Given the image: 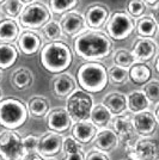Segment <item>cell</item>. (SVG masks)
Here are the masks:
<instances>
[{"label":"cell","instance_id":"obj_43","mask_svg":"<svg viewBox=\"0 0 159 160\" xmlns=\"http://www.w3.org/2000/svg\"><path fill=\"white\" fill-rule=\"evenodd\" d=\"M153 67H154V71L159 74V54L158 55H156V58H154V63H153Z\"/></svg>","mask_w":159,"mask_h":160},{"label":"cell","instance_id":"obj_13","mask_svg":"<svg viewBox=\"0 0 159 160\" xmlns=\"http://www.w3.org/2000/svg\"><path fill=\"white\" fill-rule=\"evenodd\" d=\"M62 142H64V136L60 133L50 130L40 136L37 152L44 159L53 158L62 151Z\"/></svg>","mask_w":159,"mask_h":160},{"label":"cell","instance_id":"obj_35","mask_svg":"<svg viewBox=\"0 0 159 160\" xmlns=\"http://www.w3.org/2000/svg\"><path fill=\"white\" fill-rule=\"evenodd\" d=\"M134 62H135V59L133 56L132 52L127 49H119L114 54V63L117 66L129 68Z\"/></svg>","mask_w":159,"mask_h":160},{"label":"cell","instance_id":"obj_15","mask_svg":"<svg viewBox=\"0 0 159 160\" xmlns=\"http://www.w3.org/2000/svg\"><path fill=\"white\" fill-rule=\"evenodd\" d=\"M158 53V44L148 37H139L133 44L132 54L135 62H150Z\"/></svg>","mask_w":159,"mask_h":160},{"label":"cell","instance_id":"obj_11","mask_svg":"<svg viewBox=\"0 0 159 160\" xmlns=\"http://www.w3.org/2000/svg\"><path fill=\"white\" fill-rule=\"evenodd\" d=\"M60 25L64 35L69 38L77 37L78 35L84 32L87 28L85 17L79 12H77L75 10L62 14L60 18Z\"/></svg>","mask_w":159,"mask_h":160},{"label":"cell","instance_id":"obj_22","mask_svg":"<svg viewBox=\"0 0 159 160\" xmlns=\"http://www.w3.org/2000/svg\"><path fill=\"white\" fill-rule=\"evenodd\" d=\"M129 80L135 85H145L152 79V69L147 62H134L128 68Z\"/></svg>","mask_w":159,"mask_h":160},{"label":"cell","instance_id":"obj_32","mask_svg":"<svg viewBox=\"0 0 159 160\" xmlns=\"http://www.w3.org/2000/svg\"><path fill=\"white\" fill-rule=\"evenodd\" d=\"M108 77L113 84L122 85V84H126L129 80V72H128V68L113 65L108 69Z\"/></svg>","mask_w":159,"mask_h":160},{"label":"cell","instance_id":"obj_42","mask_svg":"<svg viewBox=\"0 0 159 160\" xmlns=\"http://www.w3.org/2000/svg\"><path fill=\"white\" fill-rule=\"evenodd\" d=\"M153 17V19L156 20V23L158 24L159 27V4H157L156 6H153L152 8V14H151Z\"/></svg>","mask_w":159,"mask_h":160},{"label":"cell","instance_id":"obj_33","mask_svg":"<svg viewBox=\"0 0 159 160\" xmlns=\"http://www.w3.org/2000/svg\"><path fill=\"white\" fill-rule=\"evenodd\" d=\"M23 8H24V2L22 0H6L1 5V10L4 14L8 18H13V19L19 17Z\"/></svg>","mask_w":159,"mask_h":160},{"label":"cell","instance_id":"obj_24","mask_svg":"<svg viewBox=\"0 0 159 160\" xmlns=\"http://www.w3.org/2000/svg\"><path fill=\"white\" fill-rule=\"evenodd\" d=\"M103 104L110 110V112L113 113L114 116L126 112L128 110L127 96L121 92H111L108 96H105Z\"/></svg>","mask_w":159,"mask_h":160},{"label":"cell","instance_id":"obj_7","mask_svg":"<svg viewBox=\"0 0 159 160\" xmlns=\"http://www.w3.org/2000/svg\"><path fill=\"white\" fill-rule=\"evenodd\" d=\"M52 20L50 8L40 1H33L23 8L18 17V23L22 28L29 30H38Z\"/></svg>","mask_w":159,"mask_h":160},{"label":"cell","instance_id":"obj_45","mask_svg":"<svg viewBox=\"0 0 159 160\" xmlns=\"http://www.w3.org/2000/svg\"><path fill=\"white\" fill-rule=\"evenodd\" d=\"M154 115H156V117H157V120H158L159 122V103L158 104H156V108H154Z\"/></svg>","mask_w":159,"mask_h":160},{"label":"cell","instance_id":"obj_21","mask_svg":"<svg viewBox=\"0 0 159 160\" xmlns=\"http://www.w3.org/2000/svg\"><path fill=\"white\" fill-rule=\"evenodd\" d=\"M20 33L19 23L13 18H3L0 20V42L13 43Z\"/></svg>","mask_w":159,"mask_h":160},{"label":"cell","instance_id":"obj_20","mask_svg":"<svg viewBox=\"0 0 159 160\" xmlns=\"http://www.w3.org/2000/svg\"><path fill=\"white\" fill-rule=\"evenodd\" d=\"M120 140L117 134L114 132L111 128H102L98 129V132L96 134L95 139H93V145L96 147V149H100L103 152H110L115 149L119 146Z\"/></svg>","mask_w":159,"mask_h":160},{"label":"cell","instance_id":"obj_8","mask_svg":"<svg viewBox=\"0 0 159 160\" xmlns=\"http://www.w3.org/2000/svg\"><path fill=\"white\" fill-rule=\"evenodd\" d=\"M25 149L19 133L5 129L0 133V158L3 160H24Z\"/></svg>","mask_w":159,"mask_h":160},{"label":"cell","instance_id":"obj_50","mask_svg":"<svg viewBox=\"0 0 159 160\" xmlns=\"http://www.w3.org/2000/svg\"><path fill=\"white\" fill-rule=\"evenodd\" d=\"M1 78H3V71L0 69V80H1Z\"/></svg>","mask_w":159,"mask_h":160},{"label":"cell","instance_id":"obj_19","mask_svg":"<svg viewBox=\"0 0 159 160\" xmlns=\"http://www.w3.org/2000/svg\"><path fill=\"white\" fill-rule=\"evenodd\" d=\"M71 128H72L71 129L72 136L83 145L92 142L96 134L98 132V128L96 127L90 120L77 121L73 123Z\"/></svg>","mask_w":159,"mask_h":160},{"label":"cell","instance_id":"obj_40","mask_svg":"<svg viewBox=\"0 0 159 160\" xmlns=\"http://www.w3.org/2000/svg\"><path fill=\"white\" fill-rule=\"evenodd\" d=\"M85 158H86V155L84 153V151H79L75 153L65 154L64 160H85Z\"/></svg>","mask_w":159,"mask_h":160},{"label":"cell","instance_id":"obj_23","mask_svg":"<svg viewBox=\"0 0 159 160\" xmlns=\"http://www.w3.org/2000/svg\"><path fill=\"white\" fill-rule=\"evenodd\" d=\"M19 58V49L13 43L0 42V69L5 71L13 66Z\"/></svg>","mask_w":159,"mask_h":160},{"label":"cell","instance_id":"obj_1","mask_svg":"<svg viewBox=\"0 0 159 160\" xmlns=\"http://www.w3.org/2000/svg\"><path fill=\"white\" fill-rule=\"evenodd\" d=\"M73 52L85 61H100L110 56L114 42L100 30H85L73 40Z\"/></svg>","mask_w":159,"mask_h":160},{"label":"cell","instance_id":"obj_38","mask_svg":"<svg viewBox=\"0 0 159 160\" xmlns=\"http://www.w3.org/2000/svg\"><path fill=\"white\" fill-rule=\"evenodd\" d=\"M38 141H40V138L33 134H28L25 138H23V146L25 149V153L30 154L37 152Z\"/></svg>","mask_w":159,"mask_h":160},{"label":"cell","instance_id":"obj_26","mask_svg":"<svg viewBox=\"0 0 159 160\" xmlns=\"http://www.w3.org/2000/svg\"><path fill=\"white\" fill-rule=\"evenodd\" d=\"M159 27L153 19L152 16H142L138 18L135 25V32L139 37H148L153 38L158 33Z\"/></svg>","mask_w":159,"mask_h":160},{"label":"cell","instance_id":"obj_34","mask_svg":"<svg viewBox=\"0 0 159 160\" xmlns=\"http://www.w3.org/2000/svg\"><path fill=\"white\" fill-rule=\"evenodd\" d=\"M147 5L144 0H128L126 4V11L132 16L134 19L145 16Z\"/></svg>","mask_w":159,"mask_h":160},{"label":"cell","instance_id":"obj_25","mask_svg":"<svg viewBox=\"0 0 159 160\" xmlns=\"http://www.w3.org/2000/svg\"><path fill=\"white\" fill-rule=\"evenodd\" d=\"M128 110L133 113H138L141 111L148 110L151 107V102L147 98L145 92L141 91H133L127 96Z\"/></svg>","mask_w":159,"mask_h":160},{"label":"cell","instance_id":"obj_51","mask_svg":"<svg viewBox=\"0 0 159 160\" xmlns=\"http://www.w3.org/2000/svg\"><path fill=\"white\" fill-rule=\"evenodd\" d=\"M5 1H6V0H0V5H3V4L5 2Z\"/></svg>","mask_w":159,"mask_h":160},{"label":"cell","instance_id":"obj_39","mask_svg":"<svg viewBox=\"0 0 159 160\" xmlns=\"http://www.w3.org/2000/svg\"><path fill=\"white\" fill-rule=\"evenodd\" d=\"M85 160H110L109 159V155L106 154V152L100 151V149H95L91 151L86 154V158Z\"/></svg>","mask_w":159,"mask_h":160},{"label":"cell","instance_id":"obj_27","mask_svg":"<svg viewBox=\"0 0 159 160\" xmlns=\"http://www.w3.org/2000/svg\"><path fill=\"white\" fill-rule=\"evenodd\" d=\"M113 116L114 115L110 112V110L103 103H100V104H97L93 107L91 116H90V121L98 129H102V128H106L111 123Z\"/></svg>","mask_w":159,"mask_h":160},{"label":"cell","instance_id":"obj_10","mask_svg":"<svg viewBox=\"0 0 159 160\" xmlns=\"http://www.w3.org/2000/svg\"><path fill=\"white\" fill-rule=\"evenodd\" d=\"M129 160H151L159 152V141L150 136H142L132 146L126 148Z\"/></svg>","mask_w":159,"mask_h":160},{"label":"cell","instance_id":"obj_18","mask_svg":"<svg viewBox=\"0 0 159 160\" xmlns=\"http://www.w3.org/2000/svg\"><path fill=\"white\" fill-rule=\"evenodd\" d=\"M77 86H78L77 80L66 72L56 74L52 81L53 93L59 98H67L77 88Z\"/></svg>","mask_w":159,"mask_h":160},{"label":"cell","instance_id":"obj_2","mask_svg":"<svg viewBox=\"0 0 159 160\" xmlns=\"http://www.w3.org/2000/svg\"><path fill=\"white\" fill-rule=\"evenodd\" d=\"M74 52L61 40L47 42L40 50V62L47 72L59 74L66 72L73 63Z\"/></svg>","mask_w":159,"mask_h":160},{"label":"cell","instance_id":"obj_16","mask_svg":"<svg viewBox=\"0 0 159 160\" xmlns=\"http://www.w3.org/2000/svg\"><path fill=\"white\" fill-rule=\"evenodd\" d=\"M17 47L22 54L27 56H33L38 53L42 48V37L35 30L25 29L18 36Z\"/></svg>","mask_w":159,"mask_h":160},{"label":"cell","instance_id":"obj_41","mask_svg":"<svg viewBox=\"0 0 159 160\" xmlns=\"http://www.w3.org/2000/svg\"><path fill=\"white\" fill-rule=\"evenodd\" d=\"M24 160H44V158H43L38 152H35V153L27 154Z\"/></svg>","mask_w":159,"mask_h":160},{"label":"cell","instance_id":"obj_14","mask_svg":"<svg viewBox=\"0 0 159 160\" xmlns=\"http://www.w3.org/2000/svg\"><path fill=\"white\" fill-rule=\"evenodd\" d=\"M133 123H134L135 132L139 136H152L157 132L159 126V122L154 112L150 110L134 113Z\"/></svg>","mask_w":159,"mask_h":160},{"label":"cell","instance_id":"obj_36","mask_svg":"<svg viewBox=\"0 0 159 160\" xmlns=\"http://www.w3.org/2000/svg\"><path fill=\"white\" fill-rule=\"evenodd\" d=\"M142 91L145 92L147 98L150 99L151 104H158L159 103V80H150L146 82Z\"/></svg>","mask_w":159,"mask_h":160},{"label":"cell","instance_id":"obj_44","mask_svg":"<svg viewBox=\"0 0 159 160\" xmlns=\"http://www.w3.org/2000/svg\"><path fill=\"white\" fill-rule=\"evenodd\" d=\"M146 2V5H148V6H156L157 4H159V0H144Z\"/></svg>","mask_w":159,"mask_h":160},{"label":"cell","instance_id":"obj_3","mask_svg":"<svg viewBox=\"0 0 159 160\" xmlns=\"http://www.w3.org/2000/svg\"><path fill=\"white\" fill-rule=\"evenodd\" d=\"M78 86L90 93L102 92L109 82L108 69L98 61H86L77 71Z\"/></svg>","mask_w":159,"mask_h":160},{"label":"cell","instance_id":"obj_5","mask_svg":"<svg viewBox=\"0 0 159 160\" xmlns=\"http://www.w3.org/2000/svg\"><path fill=\"white\" fill-rule=\"evenodd\" d=\"M135 19L127 11H115L106 22L105 32L113 41H123L131 37L135 31Z\"/></svg>","mask_w":159,"mask_h":160},{"label":"cell","instance_id":"obj_4","mask_svg":"<svg viewBox=\"0 0 159 160\" xmlns=\"http://www.w3.org/2000/svg\"><path fill=\"white\" fill-rule=\"evenodd\" d=\"M29 117L28 105L19 98L7 97L0 100V126L14 130L22 127Z\"/></svg>","mask_w":159,"mask_h":160},{"label":"cell","instance_id":"obj_37","mask_svg":"<svg viewBox=\"0 0 159 160\" xmlns=\"http://www.w3.org/2000/svg\"><path fill=\"white\" fill-rule=\"evenodd\" d=\"M62 151L65 154L75 153L83 151V143H80L77 139H74L73 136H68V138H64V142H62Z\"/></svg>","mask_w":159,"mask_h":160},{"label":"cell","instance_id":"obj_31","mask_svg":"<svg viewBox=\"0 0 159 160\" xmlns=\"http://www.w3.org/2000/svg\"><path fill=\"white\" fill-rule=\"evenodd\" d=\"M80 0H49V8L54 14L62 16L66 12L75 10Z\"/></svg>","mask_w":159,"mask_h":160},{"label":"cell","instance_id":"obj_46","mask_svg":"<svg viewBox=\"0 0 159 160\" xmlns=\"http://www.w3.org/2000/svg\"><path fill=\"white\" fill-rule=\"evenodd\" d=\"M22 1H23V2H24V4H30V2H33V1H35V0H22Z\"/></svg>","mask_w":159,"mask_h":160},{"label":"cell","instance_id":"obj_9","mask_svg":"<svg viewBox=\"0 0 159 160\" xmlns=\"http://www.w3.org/2000/svg\"><path fill=\"white\" fill-rule=\"evenodd\" d=\"M133 112H123L116 115L111 120V129H113L115 133L117 134L119 136L120 142L126 147L132 146L133 143L136 141V136L138 134L135 132V128H134V123H133Z\"/></svg>","mask_w":159,"mask_h":160},{"label":"cell","instance_id":"obj_30","mask_svg":"<svg viewBox=\"0 0 159 160\" xmlns=\"http://www.w3.org/2000/svg\"><path fill=\"white\" fill-rule=\"evenodd\" d=\"M40 30L42 37L48 42L61 40V37L64 35L60 22H58V20H49L44 27L41 28Z\"/></svg>","mask_w":159,"mask_h":160},{"label":"cell","instance_id":"obj_29","mask_svg":"<svg viewBox=\"0 0 159 160\" xmlns=\"http://www.w3.org/2000/svg\"><path fill=\"white\" fill-rule=\"evenodd\" d=\"M28 109H29V113L33 116V117H44L50 111V104L46 97L43 96H33L29 103H28Z\"/></svg>","mask_w":159,"mask_h":160},{"label":"cell","instance_id":"obj_47","mask_svg":"<svg viewBox=\"0 0 159 160\" xmlns=\"http://www.w3.org/2000/svg\"><path fill=\"white\" fill-rule=\"evenodd\" d=\"M151 160H159V152L157 154H156V155H154V157H153V158Z\"/></svg>","mask_w":159,"mask_h":160},{"label":"cell","instance_id":"obj_6","mask_svg":"<svg viewBox=\"0 0 159 160\" xmlns=\"http://www.w3.org/2000/svg\"><path fill=\"white\" fill-rule=\"evenodd\" d=\"M93 107L95 104H93L92 94L80 87L75 88L67 97L66 109L69 116L72 117L73 122L90 120Z\"/></svg>","mask_w":159,"mask_h":160},{"label":"cell","instance_id":"obj_49","mask_svg":"<svg viewBox=\"0 0 159 160\" xmlns=\"http://www.w3.org/2000/svg\"><path fill=\"white\" fill-rule=\"evenodd\" d=\"M3 99V90H1V87H0V100Z\"/></svg>","mask_w":159,"mask_h":160},{"label":"cell","instance_id":"obj_12","mask_svg":"<svg viewBox=\"0 0 159 160\" xmlns=\"http://www.w3.org/2000/svg\"><path fill=\"white\" fill-rule=\"evenodd\" d=\"M110 8L105 4L96 2L85 10V22L86 27L91 30H100L105 27L106 22L110 17Z\"/></svg>","mask_w":159,"mask_h":160},{"label":"cell","instance_id":"obj_48","mask_svg":"<svg viewBox=\"0 0 159 160\" xmlns=\"http://www.w3.org/2000/svg\"><path fill=\"white\" fill-rule=\"evenodd\" d=\"M4 18V12H3V10L0 8V20Z\"/></svg>","mask_w":159,"mask_h":160},{"label":"cell","instance_id":"obj_28","mask_svg":"<svg viewBox=\"0 0 159 160\" xmlns=\"http://www.w3.org/2000/svg\"><path fill=\"white\" fill-rule=\"evenodd\" d=\"M33 82V75L27 67H19L11 75V84L16 90H27Z\"/></svg>","mask_w":159,"mask_h":160},{"label":"cell","instance_id":"obj_17","mask_svg":"<svg viewBox=\"0 0 159 160\" xmlns=\"http://www.w3.org/2000/svg\"><path fill=\"white\" fill-rule=\"evenodd\" d=\"M73 120L66 108H54L47 115V126L50 130L56 133H64L72 127Z\"/></svg>","mask_w":159,"mask_h":160}]
</instances>
